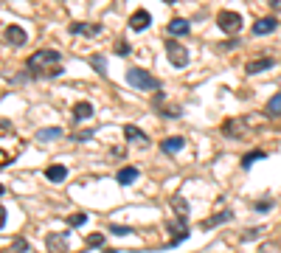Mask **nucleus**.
I'll return each mask as SVG.
<instances>
[{
    "instance_id": "nucleus-24",
    "label": "nucleus",
    "mask_w": 281,
    "mask_h": 253,
    "mask_svg": "<svg viewBox=\"0 0 281 253\" xmlns=\"http://www.w3.org/2000/svg\"><path fill=\"white\" fill-rule=\"evenodd\" d=\"M90 65H93V70H96V73H101V76L107 73V59L101 54H93L90 56Z\"/></svg>"
},
{
    "instance_id": "nucleus-27",
    "label": "nucleus",
    "mask_w": 281,
    "mask_h": 253,
    "mask_svg": "<svg viewBox=\"0 0 281 253\" xmlns=\"http://www.w3.org/2000/svg\"><path fill=\"white\" fill-rule=\"evenodd\" d=\"M87 245H90V247L104 245V236H101V233H90V236H87Z\"/></svg>"
},
{
    "instance_id": "nucleus-21",
    "label": "nucleus",
    "mask_w": 281,
    "mask_h": 253,
    "mask_svg": "<svg viewBox=\"0 0 281 253\" xmlns=\"http://www.w3.org/2000/svg\"><path fill=\"white\" fill-rule=\"evenodd\" d=\"M261 158H267L264 149H253V152H247L245 158H242V169H250L256 161H261Z\"/></svg>"
},
{
    "instance_id": "nucleus-16",
    "label": "nucleus",
    "mask_w": 281,
    "mask_h": 253,
    "mask_svg": "<svg viewBox=\"0 0 281 253\" xmlns=\"http://www.w3.org/2000/svg\"><path fill=\"white\" fill-rule=\"evenodd\" d=\"M138 175H140V172H138L135 166H124V169L118 172V175H115V180H118L121 186H129V183L138 180Z\"/></svg>"
},
{
    "instance_id": "nucleus-29",
    "label": "nucleus",
    "mask_w": 281,
    "mask_h": 253,
    "mask_svg": "<svg viewBox=\"0 0 281 253\" xmlns=\"http://www.w3.org/2000/svg\"><path fill=\"white\" fill-rule=\"evenodd\" d=\"M270 208H273V200H261V203H256V211H261V214H267Z\"/></svg>"
},
{
    "instance_id": "nucleus-7",
    "label": "nucleus",
    "mask_w": 281,
    "mask_h": 253,
    "mask_svg": "<svg viewBox=\"0 0 281 253\" xmlns=\"http://www.w3.org/2000/svg\"><path fill=\"white\" fill-rule=\"evenodd\" d=\"M152 26V14L147 12V9H138V12H132V17H129V28L132 31H144V28Z\"/></svg>"
},
{
    "instance_id": "nucleus-25",
    "label": "nucleus",
    "mask_w": 281,
    "mask_h": 253,
    "mask_svg": "<svg viewBox=\"0 0 281 253\" xmlns=\"http://www.w3.org/2000/svg\"><path fill=\"white\" fill-rule=\"evenodd\" d=\"M65 219H68L70 228H82V225L87 222V214H84V211H76V214H70V217H65Z\"/></svg>"
},
{
    "instance_id": "nucleus-18",
    "label": "nucleus",
    "mask_w": 281,
    "mask_h": 253,
    "mask_svg": "<svg viewBox=\"0 0 281 253\" xmlns=\"http://www.w3.org/2000/svg\"><path fill=\"white\" fill-rule=\"evenodd\" d=\"M90 115H93L90 101H76V104H73V118L76 121H84V118H90Z\"/></svg>"
},
{
    "instance_id": "nucleus-15",
    "label": "nucleus",
    "mask_w": 281,
    "mask_h": 253,
    "mask_svg": "<svg viewBox=\"0 0 281 253\" xmlns=\"http://www.w3.org/2000/svg\"><path fill=\"white\" fill-rule=\"evenodd\" d=\"M124 138H126V141H135V144H144V147H149L147 133H140L135 124H126V126H124Z\"/></svg>"
},
{
    "instance_id": "nucleus-13",
    "label": "nucleus",
    "mask_w": 281,
    "mask_h": 253,
    "mask_svg": "<svg viewBox=\"0 0 281 253\" xmlns=\"http://www.w3.org/2000/svg\"><path fill=\"white\" fill-rule=\"evenodd\" d=\"M172 37H186L191 31V23L183 20V17H175V20H169V28H166Z\"/></svg>"
},
{
    "instance_id": "nucleus-31",
    "label": "nucleus",
    "mask_w": 281,
    "mask_h": 253,
    "mask_svg": "<svg viewBox=\"0 0 281 253\" xmlns=\"http://www.w3.org/2000/svg\"><path fill=\"white\" fill-rule=\"evenodd\" d=\"M26 247H28V242H26V239H17V242H14V250H17V253H23Z\"/></svg>"
},
{
    "instance_id": "nucleus-9",
    "label": "nucleus",
    "mask_w": 281,
    "mask_h": 253,
    "mask_svg": "<svg viewBox=\"0 0 281 253\" xmlns=\"http://www.w3.org/2000/svg\"><path fill=\"white\" fill-rule=\"evenodd\" d=\"M45 247H48L51 253H65L68 250V233H48Z\"/></svg>"
},
{
    "instance_id": "nucleus-8",
    "label": "nucleus",
    "mask_w": 281,
    "mask_h": 253,
    "mask_svg": "<svg viewBox=\"0 0 281 253\" xmlns=\"http://www.w3.org/2000/svg\"><path fill=\"white\" fill-rule=\"evenodd\" d=\"M3 37H6V42H9V45H14V48H20V45H26V42H28L26 31H23L20 26H6Z\"/></svg>"
},
{
    "instance_id": "nucleus-17",
    "label": "nucleus",
    "mask_w": 281,
    "mask_h": 253,
    "mask_svg": "<svg viewBox=\"0 0 281 253\" xmlns=\"http://www.w3.org/2000/svg\"><path fill=\"white\" fill-rule=\"evenodd\" d=\"M231 219H233V211H228V208H225V211H219V214H214V217H211L208 222H203V228L208 231V228H217V225L231 222Z\"/></svg>"
},
{
    "instance_id": "nucleus-32",
    "label": "nucleus",
    "mask_w": 281,
    "mask_h": 253,
    "mask_svg": "<svg viewBox=\"0 0 281 253\" xmlns=\"http://www.w3.org/2000/svg\"><path fill=\"white\" fill-rule=\"evenodd\" d=\"M270 9H273V12H281V0H270Z\"/></svg>"
},
{
    "instance_id": "nucleus-14",
    "label": "nucleus",
    "mask_w": 281,
    "mask_h": 253,
    "mask_svg": "<svg viewBox=\"0 0 281 253\" xmlns=\"http://www.w3.org/2000/svg\"><path fill=\"white\" fill-rule=\"evenodd\" d=\"M186 147V138L183 135H172V138H166V141H161V149L166 155H175V152H180V149Z\"/></svg>"
},
{
    "instance_id": "nucleus-3",
    "label": "nucleus",
    "mask_w": 281,
    "mask_h": 253,
    "mask_svg": "<svg viewBox=\"0 0 281 253\" xmlns=\"http://www.w3.org/2000/svg\"><path fill=\"white\" fill-rule=\"evenodd\" d=\"M217 26L222 28L225 34L236 37L239 31H242V26H245V20H242V14H236V12H228V9H222V12L217 14Z\"/></svg>"
},
{
    "instance_id": "nucleus-19",
    "label": "nucleus",
    "mask_w": 281,
    "mask_h": 253,
    "mask_svg": "<svg viewBox=\"0 0 281 253\" xmlns=\"http://www.w3.org/2000/svg\"><path fill=\"white\" fill-rule=\"evenodd\" d=\"M45 177H48L51 183H62L65 177H68V169H65V166H59V163H54V166H48V169H45Z\"/></svg>"
},
{
    "instance_id": "nucleus-1",
    "label": "nucleus",
    "mask_w": 281,
    "mask_h": 253,
    "mask_svg": "<svg viewBox=\"0 0 281 253\" xmlns=\"http://www.w3.org/2000/svg\"><path fill=\"white\" fill-rule=\"evenodd\" d=\"M28 73L34 79H56L62 73V54L51 48H40L28 56Z\"/></svg>"
},
{
    "instance_id": "nucleus-4",
    "label": "nucleus",
    "mask_w": 281,
    "mask_h": 253,
    "mask_svg": "<svg viewBox=\"0 0 281 253\" xmlns=\"http://www.w3.org/2000/svg\"><path fill=\"white\" fill-rule=\"evenodd\" d=\"M166 56L175 68H186L189 65V48L177 40H166Z\"/></svg>"
},
{
    "instance_id": "nucleus-2",
    "label": "nucleus",
    "mask_w": 281,
    "mask_h": 253,
    "mask_svg": "<svg viewBox=\"0 0 281 253\" xmlns=\"http://www.w3.org/2000/svg\"><path fill=\"white\" fill-rule=\"evenodd\" d=\"M126 82H129V87L144 90V93H158L161 90V82H158L152 73H147L144 68H129L126 70Z\"/></svg>"
},
{
    "instance_id": "nucleus-30",
    "label": "nucleus",
    "mask_w": 281,
    "mask_h": 253,
    "mask_svg": "<svg viewBox=\"0 0 281 253\" xmlns=\"http://www.w3.org/2000/svg\"><path fill=\"white\" fill-rule=\"evenodd\" d=\"M161 112H163V115H175V118H177V115H180V107H161Z\"/></svg>"
},
{
    "instance_id": "nucleus-10",
    "label": "nucleus",
    "mask_w": 281,
    "mask_h": 253,
    "mask_svg": "<svg viewBox=\"0 0 281 253\" xmlns=\"http://www.w3.org/2000/svg\"><path fill=\"white\" fill-rule=\"evenodd\" d=\"M242 126H245V121L242 118H228V121H222V135L225 138H242Z\"/></svg>"
},
{
    "instance_id": "nucleus-5",
    "label": "nucleus",
    "mask_w": 281,
    "mask_h": 253,
    "mask_svg": "<svg viewBox=\"0 0 281 253\" xmlns=\"http://www.w3.org/2000/svg\"><path fill=\"white\" fill-rule=\"evenodd\" d=\"M169 233H172V245H180L183 239L189 236V217H180L177 214L175 219H169Z\"/></svg>"
},
{
    "instance_id": "nucleus-28",
    "label": "nucleus",
    "mask_w": 281,
    "mask_h": 253,
    "mask_svg": "<svg viewBox=\"0 0 281 253\" xmlns=\"http://www.w3.org/2000/svg\"><path fill=\"white\" fill-rule=\"evenodd\" d=\"M115 54L126 56V54H129V42H124V40H121V42H115Z\"/></svg>"
},
{
    "instance_id": "nucleus-11",
    "label": "nucleus",
    "mask_w": 281,
    "mask_h": 253,
    "mask_svg": "<svg viewBox=\"0 0 281 253\" xmlns=\"http://www.w3.org/2000/svg\"><path fill=\"white\" fill-rule=\"evenodd\" d=\"M270 68H275V59L273 56H261V59H250V62L245 65V70L247 73H261V70H270Z\"/></svg>"
},
{
    "instance_id": "nucleus-23",
    "label": "nucleus",
    "mask_w": 281,
    "mask_h": 253,
    "mask_svg": "<svg viewBox=\"0 0 281 253\" xmlns=\"http://www.w3.org/2000/svg\"><path fill=\"white\" fill-rule=\"evenodd\" d=\"M51 138H62V130L59 126H45L37 133V141H51Z\"/></svg>"
},
{
    "instance_id": "nucleus-26",
    "label": "nucleus",
    "mask_w": 281,
    "mask_h": 253,
    "mask_svg": "<svg viewBox=\"0 0 281 253\" xmlns=\"http://www.w3.org/2000/svg\"><path fill=\"white\" fill-rule=\"evenodd\" d=\"M110 233H115V236H129L132 228H129V225H110Z\"/></svg>"
},
{
    "instance_id": "nucleus-6",
    "label": "nucleus",
    "mask_w": 281,
    "mask_h": 253,
    "mask_svg": "<svg viewBox=\"0 0 281 253\" xmlns=\"http://www.w3.org/2000/svg\"><path fill=\"white\" fill-rule=\"evenodd\" d=\"M68 31L70 34H79V37H98L101 34V26L98 23H70Z\"/></svg>"
},
{
    "instance_id": "nucleus-22",
    "label": "nucleus",
    "mask_w": 281,
    "mask_h": 253,
    "mask_svg": "<svg viewBox=\"0 0 281 253\" xmlns=\"http://www.w3.org/2000/svg\"><path fill=\"white\" fill-rule=\"evenodd\" d=\"M172 208H175L180 217H189V203H186V197L175 194V197H172Z\"/></svg>"
},
{
    "instance_id": "nucleus-20",
    "label": "nucleus",
    "mask_w": 281,
    "mask_h": 253,
    "mask_svg": "<svg viewBox=\"0 0 281 253\" xmlns=\"http://www.w3.org/2000/svg\"><path fill=\"white\" fill-rule=\"evenodd\" d=\"M264 112L270 115V118H281V93H275V96L270 98V101H267Z\"/></svg>"
},
{
    "instance_id": "nucleus-12",
    "label": "nucleus",
    "mask_w": 281,
    "mask_h": 253,
    "mask_svg": "<svg viewBox=\"0 0 281 253\" xmlns=\"http://www.w3.org/2000/svg\"><path fill=\"white\" fill-rule=\"evenodd\" d=\"M278 28V20L275 17H259V20L253 23V34L261 37V34H270V31H275Z\"/></svg>"
}]
</instances>
